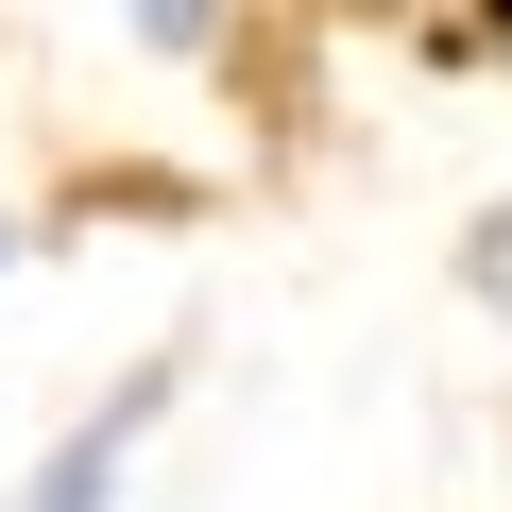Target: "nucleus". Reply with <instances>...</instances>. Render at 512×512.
Segmentation results:
<instances>
[{"label":"nucleus","instance_id":"f257e3e1","mask_svg":"<svg viewBox=\"0 0 512 512\" xmlns=\"http://www.w3.org/2000/svg\"><path fill=\"white\" fill-rule=\"evenodd\" d=\"M171 376H188V359H137V376H120V410H86V427L35 461V495H18V512H120V478H137V444H154Z\"/></svg>","mask_w":512,"mask_h":512},{"label":"nucleus","instance_id":"f03ea898","mask_svg":"<svg viewBox=\"0 0 512 512\" xmlns=\"http://www.w3.org/2000/svg\"><path fill=\"white\" fill-rule=\"evenodd\" d=\"M120 35L171 52V69H222V52H239V0H120Z\"/></svg>","mask_w":512,"mask_h":512},{"label":"nucleus","instance_id":"7ed1b4c3","mask_svg":"<svg viewBox=\"0 0 512 512\" xmlns=\"http://www.w3.org/2000/svg\"><path fill=\"white\" fill-rule=\"evenodd\" d=\"M0 274H18V205H0Z\"/></svg>","mask_w":512,"mask_h":512}]
</instances>
